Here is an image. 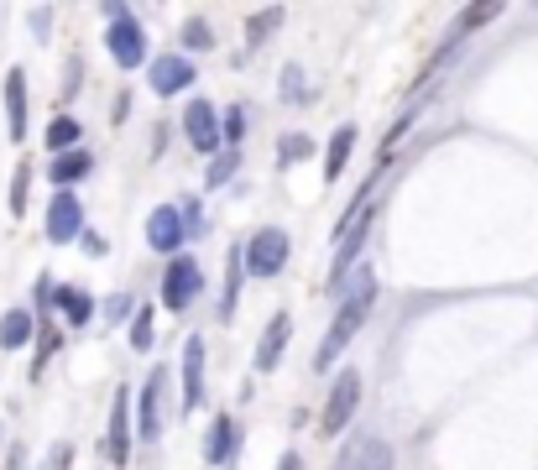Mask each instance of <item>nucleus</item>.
Instances as JSON below:
<instances>
[{"label":"nucleus","instance_id":"nucleus-1","mask_svg":"<svg viewBox=\"0 0 538 470\" xmlns=\"http://www.w3.org/2000/svg\"><path fill=\"white\" fill-rule=\"evenodd\" d=\"M371 298H377V277H371L366 267L350 277V293H345V303H340V314H335V324H330V335H324V345H319V366H335L340 361V350L356 340V329L366 324V314H371Z\"/></svg>","mask_w":538,"mask_h":470},{"label":"nucleus","instance_id":"nucleus-2","mask_svg":"<svg viewBox=\"0 0 538 470\" xmlns=\"http://www.w3.org/2000/svg\"><path fill=\"white\" fill-rule=\"evenodd\" d=\"M241 256H246V272L251 277H277V272L288 267V235L283 230H256Z\"/></svg>","mask_w":538,"mask_h":470},{"label":"nucleus","instance_id":"nucleus-3","mask_svg":"<svg viewBox=\"0 0 538 470\" xmlns=\"http://www.w3.org/2000/svg\"><path fill=\"white\" fill-rule=\"evenodd\" d=\"M199 288H204L199 262H194V256H173L168 277H162V303H168L173 314H183V309H189V303L199 298Z\"/></svg>","mask_w":538,"mask_h":470},{"label":"nucleus","instance_id":"nucleus-4","mask_svg":"<svg viewBox=\"0 0 538 470\" xmlns=\"http://www.w3.org/2000/svg\"><path fill=\"white\" fill-rule=\"evenodd\" d=\"M356 403H361V376H356V371H345L340 382H335V392H330V403H324L319 429L335 439V434L345 429V423H350V413H356Z\"/></svg>","mask_w":538,"mask_h":470},{"label":"nucleus","instance_id":"nucleus-5","mask_svg":"<svg viewBox=\"0 0 538 470\" xmlns=\"http://www.w3.org/2000/svg\"><path fill=\"white\" fill-rule=\"evenodd\" d=\"M105 42H110V58L121 63V68H136V63L147 58V32L136 27L131 16H121V21H110V37H105Z\"/></svg>","mask_w":538,"mask_h":470},{"label":"nucleus","instance_id":"nucleus-6","mask_svg":"<svg viewBox=\"0 0 538 470\" xmlns=\"http://www.w3.org/2000/svg\"><path fill=\"white\" fill-rule=\"evenodd\" d=\"M183 235H189V225H183V209H173V204H162V209H152V220H147V241H152V251H178L183 246Z\"/></svg>","mask_w":538,"mask_h":470},{"label":"nucleus","instance_id":"nucleus-7","mask_svg":"<svg viewBox=\"0 0 538 470\" xmlns=\"http://www.w3.org/2000/svg\"><path fill=\"white\" fill-rule=\"evenodd\" d=\"M183 136H189L199 152H215L220 147V115H215V105L194 100L189 110H183Z\"/></svg>","mask_w":538,"mask_h":470},{"label":"nucleus","instance_id":"nucleus-8","mask_svg":"<svg viewBox=\"0 0 538 470\" xmlns=\"http://www.w3.org/2000/svg\"><path fill=\"white\" fill-rule=\"evenodd\" d=\"M162 387H168V371H152L147 376V387H142V418H136V434H142L147 444L162 434Z\"/></svg>","mask_w":538,"mask_h":470},{"label":"nucleus","instance_id":"nucleus-9","mask_svg":"<svg viewBox=\"0 0 538 470\" xmlns=\"http://www.w3.org/2000/svg\"><path fill=\"white\" fill-rule=\"evenodd\" d=\"M110 460L126 465L131 460V392L115 387V408H110Z\"/></svg>","mask_w":538,"mask_h":470},{"label":"nucleus","instance_id":"nucleus-10","mask_svg":"<svg viewBox=\"0 0 538 470\" xmlns=\"http://www.w3.org/2000/svg\"><path fill=\"white\" fill-rule=\"evenodd\" d=\"M366 230H371V204H361V209H356V220H350V230H340V256H335V272H330L335 288L345 282V267L356 262V251H361V241H366Z\"/></svg>","mask_w":538,"mask_h":470},{"label":"nucleus","instance_id":"nucleus-11","mask_svg":"<svg viewBox=\"0 0 538 470\" xmlns=\"http://www.w3.org/2000/svg\"><path fill=\"white\" fill-rule=\"evenodd\" d=\"M288 335H293V319L288 314H272L262 345H256V371H262V376L277 371V361H283V350H288Z\"/></svg>","mask_w":538,"mask_h":470},{"label":"nucleus","instance_id":"nucleus-12","mask_svg":"<svg viewBox=\"0 0 538 470\" xmlns=\"http://www.w3.org/2000/svg\"><path fill=\"white\" fill-rule=\"evenodd\" d=\"M194 84V63L189 58H178V53H162L152 63V89L157 94H178V89H189Z\"/></svg>","mask_w":538,"mask_h":470},{"label":"nucleus","instance_id":"nucleus-13","mask_svg":"<svg viewBox=\"0 0 538 470\" xmlns=\"http://www.w3.org/2000/svg\"><path fill=\"white\" fill-rule=\"evenodd\" d=\"M79 220H84V204L68 194V188H63V194H53V209H48V235H53V241H74Z\"/></svg>","mask_w":538,"mask_h":470},{"label":"nucleus","instance_id":"nucleus-14","mask_svg":"<svg viewBox=\"0 0 538 470\" xmlns=\"http://www.w3.org/2000/svg\"><path fill=\"white\" fill-rule=\"evenodd\" d=\"M204 403V340L194 335L183 345V408H199Z\"/></svg>","mask_w":538,"mask_h":470},{"label":"nucleus","instance_id":"nucleus-15","mask_svg":"<svg viewBox=\"0 0 538 470\" xmlns=\"http://www.w3.org/2000/svg\"><path fill=\"white\" fill-rule=\"evenodd\" d=\"M6 126H11V141L27 136V74L21 68L6 74Z\"/></svg>","mask_w":538,"mask_h":470},{"label":"nucleus","instance_id":"nucleus-16","mask_svg":"<svg viewBox=\"0 0 538 470\" xmlns=\"http://www.w3.org/2000/svg\"><path fill=\"white\" fill-rule=\"evenodd\" d=\"M340 470H392V450L382 439H361L356 450L340 460Z\"/></svg>","mask_w":538,"mask_h":470},{"label":"nucleus","instance_id":"nucleus-17","mask_svg":"<svg viewBox=\"0 0 538 470\" xmlns=\"http://www.w3.org/2000/svg\"><path fill=\"white\" fill-rule=\"evenodd\" d=\"M350 152H356V126H340V131L330 136V157H324V178H330V183L345 173Z\"/></svg>","mask_w":538,"mask_h":470},{"label":"nucleus","instance_id":"nucleus-18","mask_svg":"<svg viewBox=\"0 0 538 470\" xmlns=\"http://www.w3.org/2000/svg\"><path fill=\"white\" fill-rule=\"evenodd\" d=\"M230 439H236V429H230V418L220 413L215 423H209V439H204V460H209V465H225V460H230Z\"/></svg>","mask_w":538,"mask_h":470},{"label":"nucleus","instance_id":"nucleus-19","mask_svg":"<svg viewBox=\"0 0 538 470\" xmlns=\"http://www.w3.org/2000/svg\"><path fill=\"white\" fill-rule=\"evenodd\" d=\"M27 340H32V314H27V309L0 314V345H6V350H21Z\"/></svg>","mask_w":538,"mask_h":470},{"label":"nucleus","instance_id":"nucleus-20","mask_svg":"<svg viewBox=\"0 0 538 470\" xmlns=\"http://www.w3.org/2000/svg\"><path fill=\"white\" fill-rule=\"evenodd\" d=\"M89 173H95V157H89V152H63V157H53V178L58 183H79V178H89Z\"/></svg>","mask_w":538,"mask_h":470},{"label":"nucleus","instance_id":"nucleus-21","mask_svg":"<svg viewBox=\"0 0 538 470\" xmlns=\"http://www.w3.org/2000/svg\"><path fill=\"white\" fill-rule=\"evenodd\" d=\"M277 27H283V6H272V11H262V16H251V21H246V42H251V47H262Z\"/></svg>","mask_w":538,"mask_h":470},{"label":"nucleus","instance_id":"nucleus-22","mask_svg":"<svg viewBox=\"0 0 538 470\" xmlns=\"http://www.w3.org/2000/svg\"><path fill=\"white\" fill-rule=\"evenodd\" d=\"M74 141H79V121H68V115H63V121H53L48 126V152H74Z\"/></svg>","mask_w":538,"mask_h":470},{"label":"nucleus","instance_id":"nucleus-23","mask_svg":"<svg viewBox=\"0 0 538 470\" xmlns=\"http://www.w3.org/2000/svg\"><path fill=\"white\" fill-rule=\"evenodd\" d=\"M236 162H241L236 152H220L215 162H209V173H204V183H209V188H220V183H230V178H236Z\"/></svg>","mask_w":538,"mask_h":470},{"label":"nucleus","instance_id":"nucleus-24","mask_svg":"<svg viewBox=\"0 0 538 470\" xmlns=\"http://www.w3.org/2000/svg\"><path fill=\"white\" fill-rule=\"evenodd\" d=\"M309 152H314V141L298 136V131H288L283 141H277V157H283V162H298V157H309Z\"/></svg>","mask_w":538,"mask_h":470},{"label":"nucleus","instance_id":"nucleus-25","mask_svg":"<svg viewBox=\"0 0 538 470\" xmlns=\"http://www.w3.org/2000/svg\"><path fill=\"white\" fill-rule=\"evenodd\" d=\"M183 47H189V53H204V47H215V32H209L204 21H189V27H183Z\"/></svg>","mask_w":538,"mask_h":470},{"label":"nucleus","instance_id":"nucleus-26","mask_svg":"<svg viewBox=\"0 0 538 470\" xmlns=\"http://www.w3.org/2000/svg\"><path fill=\"white\" fill-rule=\"evenodd\" d=\"M58 303L68 309V319H74V324H84V319H89V298H84V293H74V288H58Z\"/></svg>","mask_w":538,"mask_h":470},{"label":"nucleus","instance_id":"nucleus-27","mask_svg":"<svg viewBox=\"0 0 538 470\" xmlns=\"http://www.w3.org/2000/svg\"><path fill=\"white\" fill-rule=\"evenodd\" d=\"M131 345L136 350L152 345V309H136V319H131Z\"/></svg>","mask_w":538,"mask_h":470},{"label":"nucleus","instance_id":"nucleus-28","mask_svg":"<svg viewBox=\"0 0 538 470\" xmlns=\"http://www.w3.org/2000/svg\"><path fill=\"white\" fill-rule=\"evenodd\" d=\"M53 350H58V329L48 324V329H42V340H37V366H32V376L48 371V356H53Z\"/></svg>","mask_w":538,"mask_h":470},{"label":"nucleus","instance_id":"nucleus-29","mask_svg":"<svg viewBox=\"0 0 538 470\" xmlns=\"http://www.w3.org/2000/svg\"><path fill=\"white\" fill-rule=\"evenodd\" d=\"M497 11H502V6H471V11L460 16V32H476V27H486V21L497 16ZM460 32H455V37H460Z\"/></svg>","mask_w":538,"mask_h":470},{"label":"nucleus","instance_id":"nucleus-30","mask_svg":"<svg viewBox=\"0 0 538 470\" xmlns=\"http://www.w3.org/2000/svg\"><path fill=\"white\" fill-rule=\"evenodd\" d=\"M27 183H32V168H16V183H11V215L27 209Z\"/></svg>","mask_w":538,"mask_h":470},{"label":"nucleus","instance_id":"nucleus-31","mask_svg":"<svg viewBox=\"0 0 538 470\" xmlns=\"http://www.w3.org/2000/svg\"><path fill=\"white\" fill-rule=\"evenodd\" d=\"M283 100H303V68L298 63L283 68Z\"/></svg>","mask_w":538,"mask_h":470},{"label":"nucleus","instance_id":"nucleus-32","mask_svg":"<svg viewBox=\"0 0 538 470\" xmlns=\"http://www.w3.org/2000/svg\"><path fill=\"white\" fill-rule=\"evenodd\" d=\"M225 136H230V141L246 136V105H230V110H225Z\"/></svg>","mask_w":538,"mask_h":470},{"label":"nucleus","instance_id":"nucleus-33","mask_svg":"<svg viewBox=\"0 0 538 470\" xmlns=\"http://www.w3.org/2000/svg\"><path fill=\"white\" fill-rule=\"evenodd\" d=\"M105 251H110V246L100 241V235H95V230H89V235H84V256H105Z\"/></svg>","mask_w":538,"mask_h":470},{"label":"nucleus","instance_id":"nucleus-34","mask_svg":"<svg viewBox=\"0 0 538 470\" xmlns=\"http://www.w3.org/2000/svg\"><path fill=\"white\" fill-rule=\"evenodd\" d=\"M277 470H303V460L298 455H283V465H277Z\"/></svg>","mask_w":538,"mask_h":470}]
</instances>
